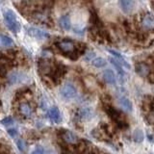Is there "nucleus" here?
<instances>
[{
	"mask_svg": "<svg viewBox=\"0 0 154 154\" xmlns=\"http://www.w3.org/2000/svg\"><path fill=\"white\" fill-rule=\"evenodd\" d=\"M4 22L6 24L7 28L13 33L17 34L20 31L21 25L19 21L17 20L16 14H14L11 10H8L4 13Z\"/></svg>",
	"mask_w": 154,
	"mask_h": 154,
	"instance_id": "f257e3e1",
	"label": "nucleus"
},
{
	"mask_svg": "<svg viewBox=\"0 0 154 154\" xmlns=\"http://www.w3.org/2000/svg\"><path fill=\"white\" fill-rule=\"evenodd\" d=\"M60 94H61V96L65 100H70V99H73L77 95V89L73 84L70 83V82H66V83L61 88Z\"/></svg>",
	"mask_w": 154,
	"mask_h": 154,
	"instance_id": "f03ea898",
	"label": "nucleus"
},
{
	"mask_svg": "<svg viewBox=\"0 0 154 154\" xmlns=\"http://www.w3.org/2000/svg\"><path fill=\"white\" fill-rule=\"evenodd\" d=\"M28 35H30L31 37L38 38V40H45V38H49V34L45 31H42L41 29H38L35 27H30L27 29Z\"/></svg>",
	"mask_w": 154,
	"mask_h": 154,
	"instance_id": "7ed1b4c3",
	"label": "nucleus"
},
{
	"mask_svg": "<svg viewBox=\"0 0 154 154\" xmlns=\"http://www.w3.org/2000/svg\"><path fill=\"white\" fill-rule=\"evenodd\" d=\"M119 5L120 10L124 14H130L136 7V1L135 0H119Z\"/></svg>",
	"mask_w": 154,
	"mask_h": 154,
	"instance_id": "20e7f679",
	"label": "nucleus"
},
{
	"mask_svg": "<svg viewBox=\"0 0 154 154\" xmlns=\"http://www.w3.org/2000/svg\"><path fill=\"white\" fill-rule=\"evenodd\" d=\"M58 46H59L60 49L64 52V53H71L74 51V48H75V45H74V42H71L69 40H66V41H62L58 43Z\"/></svg>",
	"mask_w": 154,
	"mask_h": 154,
	"instance_id": "39448f33",
	"label": "nucleus"
},
{
	"mask_svg": "<svg viewBox=\"0 0 154 154\" xmlns=\"http://www.w3.org/2000/svg\"><path fill=\"white\" fill-rule=\"evenodd\" d=\"M94 111L91 108H82L78 112V118L81 120H89L93 118Z\"/></svg>",
	"mask_w": 154,
	"mask_h": 154,
	"instance_id": "423d86ee",
	"label": "nucleus"
},
{
	"mask_svg": "<svg viewBox=\"0 0 154 154\" xmlns=\"http://www.w3.org/2000/svg\"><path fill=\"white\" fill-rule=\"evenodd\" d=\"M119 103L120 105V107L124 111H126V112H131L132 111V108H133L132 102L129 98L126 97V96H120L119 99Z\"/></svg>",
	"mask_w": 154,
	"mask_h": 154,
	"instance_id": "0eeeda50",
	"label": "nucleus"
},
{
	"mask_svg": "<svg viewBox=\"0 0 154 154\" xmlns=\"http://www.w3.org/2000/svg\"><path fill=\"white\" fill-rule=\"evenodd\" d=\"M59 25L60 27L65 31H69L70 27H71V22H70V18L69 16L65 14V16H62L59 18Z\"/></svg>",
	"mask_w": 154,
	"mask_h": 154,
	"instance_id": "6e6552de",
	"label": "nucleus"
},
{
	"mask_svg": "<svg viewBox=\"0 0 154 154\" xmlns=\"http://www.w3.org/2000/svg\"><path fill=\"white\" fill-rule=\"evenodd\" d=\"M103 79L105 80L106 83L110 85H115L116 84V75L112 69H106L103 71Z\"/></svg>",
	"mask_w": 154,
	"mask_h": 154,
	"instance_id": "1a4fd4ad",
	"label": "nucleus"
},
{
	"mask_svg": "<svg viewBox=\"0 0 154 154\" xmlns=\"http://www.w3.org/2000/svg\"><path fill=\"white\" fill-rule=\"evenodd\" d=\"M48 115H49L50 119L53 120L54 122L56 123H59L61 122V113H60V110L59 108L57 107H51L49 109V112H48Z\"/></svg>",
	"mask_w": 154,
	"mask_h": 154,
	"instance_id": "9d476101",
	"label": "nucleus"
},
{
	"mask_svg": "<svg viewBox=\"0 0 154 154\" xmlns=\"http://www.w3.org/2000/svg\"><path fill=\"white\" fill-rule=\"evenodd\" d=\"M24 79V74L20 73V72H12L9 75L8 80L10 82V84H17Z\"/></svg>",
	"mask_w": 154,
	"mask_h": 154,
	"instance_id": "9b49d317",
	"label": "nucleus"
},
{
	"mask_svg": "<svg viewBox=\"0 0 154 154\" xmlns=\"http://www.w3.org/2000/svg\"><path fill=\"white\" fill-rule=\"evenodd\" d=\"M62 137H63V140H64L65 142H66L67 143H76L77 141H78L76 135L70 131H65L62 134Z\"/></svg>",
	"mask_w": 154,
	"mask_h": 154,
	"instance_id": "f8f14e48",
	"label": "nucleus"
},
{
	"mask_svg": "<svg viewBox=\"0 0 154 154\" xmlns=\"http://www.w3.org/2000/svg\"><path fill=\"white\" fill-rule=\"evenodd\" d=\"M14 45L12 38L6 35H0V47H9Z\"/></svg>",
	"mask_w": 154,
	"mask_h": 154,
	"instance_id": "ddd939ff",
	"label": "nucleus"
},
{
	"mask_svg": "<svg viewBox=\"0 0 154 154\" xmlns=\"http://www.w3.org/2000/svg\"><path fill=\"white\" fill-rule=\"evenodd\" d=\"M20 113L22 116H24L25 118H30L32 114H33V111L32 108L30 107V105H28L27 103H22L20 105Z\"/></svg>",
	"mask_w": 154,
	"mask_h": 154,
	"instance_id": "4468645a",
	"label": "nucleus"
},
{
	"mask_svg": "<svg viewBox=\"0 0 154 154\" xmlns=\"http://www.w3.org/2000/svg\"><path fill=\"white\" fill-rule=\"evenodd\" d=\"M142 25L144 29L154 28V20L150 16H144L142 21Z\"/></svg>",
	"mask_w": 154,
	"mask_h": 154,
	"instance_id": "2eb2a0df",
	"label": "nucleus"
},
{
	"mask_svg": "<svg viewBox=\"0 0 154 154\" xmlns=\"http://www.w3.org/2000/svg\"><path fill=\"white\" fill-rule=\"evenodd\" d=\"M110 62H111V64H112L114 66V67L116 69V70L118 71V73L119 75L122 77V78H124V76H125V72L123 70V67L120 66L119 63L117 62V60L115 59V58H110Z\"/></svg>",
	"mask_w": 154,
	"mask_h": 154,
	"instance_id": "dca6fc26",
	"label": "nucleus"
},
{
	"mask_svg": "<svg viewBox=\"0 0 154 154\" xmlns=\"http://www.w3.org/2000/svg\"><path fill=\"white\" fill-rule=\"evenodd\" d=\"M91 65H93L94 67H97V69H101V67H104L106 65H107V61L101 57H97L91 61Z\"/></svg>",
	"mask_w": 154,
	"mask_h": 154,
	"instance_id": "f3484780",
	"label": "nucleus"
},
{
	"mask_svg": "<svg viewBox=\"0 0 154 154\" xmlns=\"http://www.w3.org/2000/svg\"><path fill=\"white\" fill-rule=\"evenodd\" d=\"M9 66V61L5 58H0V76H4Z\"/></svg>",
	"mask_w": 154,
	"mask_h": 154,
	"instance_id": "a211bd4d",
	"label": "nucleus"
},
{
	"mask_svg": "<svg viewBox=\"0 0 154 154\" xmlns=\"http://www.w3.org/2000/svg\"><path fill=\"white\" fill-rule=\"evenodd\" d=\"M136 69H137V72L140 74V75H143V76H146L148 74V71H149V69L146 65L144 64H139L136 66Z\"/></svg>",
	"mask_w": 154,
	"mask_h": 154,
	"instance_id": "6ab92c4d",
	"label": "nucleus"
},
{
	"mask_svg": "<svg viewBox=\"0 0 154 154\" xmlns=\"http://www.w3.org/2000/svg\"><path fill=\"white\" fill-rule=\"evenodd\" d=\"M133 139L134 141L136 143H141L143 141L144 136H143V133L141 129H136L133 133Z\"/></svg>",
	"mask_w": 154,
	"mask_h": 154,
	"instance_id": "aec40b11",
	"label": "nucleus"
},
{
	"mask_svg": "<svg viewBox=\"0 0 154 154\" xmlns=\"http://www.w3.org/2000/svg\"><path fill=\"white\" fill-rule=\"evenodd\" d=\"M1 123L3 125H11L14 123V119L11 118V117H7V118H4L2 120H1Z\"/></svg>",
	"mask_w": 154,
	"mask_h": 154,
	"instance_id": "412c9836",
	"label": "nucleus"
},
{
	"mask_svg": "<svg viewBox=\"0 0 154 154\" xmlns=\"http://www.w3.org/2000/svg\"><path fill=\"white\" fill-rule=\"evenodd\" d=\"M8 134L11 136L12 138H14L17 135V130L16 129V128H10V129H8Z\"/></svg>",
	"mask_w": 154,
	"mask_h": 154,
	"instance_id": "4be33fe9",
	"label": "nucleus"
},
{
	"mask_svg": "<svg viewBox=\"0 0 154 154\" xmlns=\"http://www.w3.org/2000/svg\"><path fill=\"white\" fill-rule=\"evenodd\" d=\"M45 153V150H43V148L42 146H37L34 150L32 151L31 154H43Z\"/></svg>",
	"mask_w": 154,
	"mask_h": 154,
	"instance_id": "5701e85b",
	"label": "nucleus"
},
{
	"mask_svg": "<svg viewBox=\"0 0 154 154\" xmlns=\"http://www.w3.org/2000/svg\"><path fill=\"white\" fill-rule=\"evenodd\" d=\"M94 52H90V53H88V54H87V56H86V58H85V60L86 61H90V60H91L93 59V58L94 57Z\"/></svg>",
	"mask_w": 154,
	"mask_h": 154,
	"instance_id": "b1692460",
	"label": "nucleus"
},
{
	"mask_svg": "<svg viewBox=\"0 0 154 154\" xmlns=\"http://www.w3.org/2000/svg\"><path fill=\"white\" fill-rule=\"evenodd\" d=\"M17 146H18L19 149H21V150H23V149H24V146H23V141H21V140H19V141L17 142Z\"/></svg>",
	"mask_w": 154,
	"mask_h": 154,
	"instance_id": "393cba45",
	"label": "nucleus"
},
{
	"mask_svg": "<svg viewBox=\"0 0 154 154\" xmlns=\"http://www.w3.org/2000/svg\"><path fill=\"white\" fill-rule=\"evenodd\" d=\"M45 154H56V152L54 150H48Z\"/></svg>",
	"mask_w": 154,
	"mask_h": 154,
	"instance_id": "a878e982",
	"label": "nucleus"
}]
</instances>
